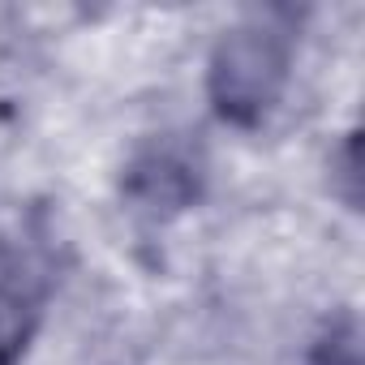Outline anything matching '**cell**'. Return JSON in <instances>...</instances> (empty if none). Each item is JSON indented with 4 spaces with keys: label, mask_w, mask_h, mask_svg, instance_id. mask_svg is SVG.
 <instances>
[{
    "label": "cell",
    "mask_w": 365,
    "mask_h": 365,
    "mask_svg": "<svg viewBox=\"0 0 365 365\" xmlns=\"http://www.w3.org/2000/svg\"><path fill=\"white\" fill-rule=\"evenodd\" d=\"M288 78V43L267 26L232 31L211 56V99L220 116L237 125H254L284 91Z\"/></svg>",
    "instance_id": "1"
},
{
    "label": "cell",
    "mask_w": 365,
    "mask_h": 365,
    "mask_svg": "<svg viewBox=\"0 0 365 365\" xmlns=\"http://www.w3.org/2000/svg\"><path fill=\"white\" fill-rule=\"evenodd\" d=\"M35 322H39V297L9 271H0V365H18Z\"/></svg>",
    "instance_id": "2"
},
{
    "label": "cell",
    "mask_w": 365,
    "mask_h": 365,
    "mask_svg": "<svg viewBox=\"0 0 365 365\" xmlns=\"http://www.w3.org/2000/svg\"><path fill=\"white\" fill-rule=\"evenodd\" d=\"M129 190L142 198V207H155V211H159V202L163 207H180V202L190 198V176H185V168H180L176 159L150 155V159H142L133 168Z\"/></svg>",
    "instance_id": "3"
}]
</instances>
